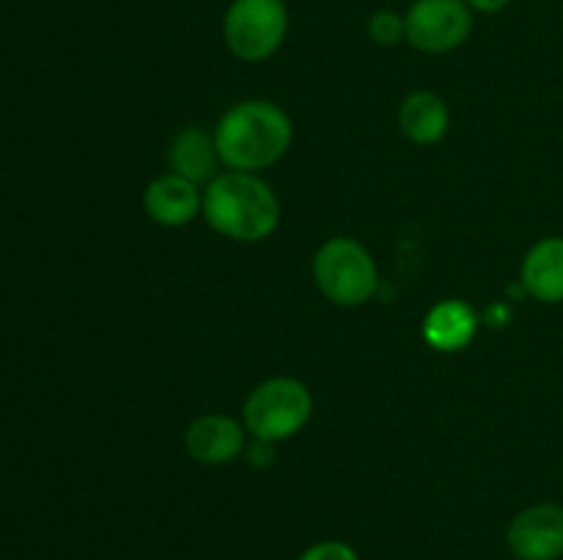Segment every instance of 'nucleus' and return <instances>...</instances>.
Instances as JSON below:
<instances>
[{"mask_svg": "<svg viewBox=\"0 0 563 560\" xmlns=\"http://www.w3.org/2000/svg\"><path fill=\"white\" fill-rule=\"evenodd\" d=\"M366 31L374 44L379 47H394V44L405 42V14L394 9H379L368 16Z\"/></svg>", "mask_w": 563, "mask_h": 560, "instance_id": "nucleus-14", "label": "nucleus"}, {"mask_svg": "<svg viewBox=\"0 0 563 560\" xmlns=\"http://www.w3.org/2000/svg\"><path fill=\"white\" fill-rule=\"evenodd\" d=\"M520 283L526 294L544 305L563 302V236H548L526 253Z\"/></svg>", "mask_w": 563, "mask_h": 560, "instance_id": "nucleus-10", "label": "nucleus"}, {"mask_svg": "<svg viewBox=\"0 0 563 560\" xmlns=\"http://www.w3.org/2000/svg\"><path fill=\"white\" fill-rule=\"evenodd\" d=\"M506 544L517 560L563 558V505L537 503L511 519Z\"/></svg>", "mask_w": 563, "mask_h": 560, "instance_id": "nucleus-7", "label": "nucleus"}, {"mask_svg": "<svg viewBox=\"0 0 563 560\" xmlns=\"http://www.w3.org/2000/svg\"><path fill=\"white\" fill-rule=\"evenodd\" d=\"M201 198L198 184L187 181L185 176L165 173L146 187L143 209H146L148 220H154L163 228H179V225L196 220V214L201 212Z\"/></svg>", "mask_w": 563, "mask_h": 560, "instance_id": "nucleus-9", "label": "nucleus"}, {"mask_svg": "<svg viewBox=\"0 0 563 560\" xmlns=\"http://www.w3.org/2000/svg\"><path fill=\"white\" fill-rule=\"evenodd\" d=\"M313 280L333 305L357 307L377 291V264L352 236H333L313 256Z\"/></svg>", "mask_w": 563, "mask_h": 560, "instance_id": "nucleus-3", "label": "nucleus"}, {"mask_svg": "<svg viewBox=\"0 0 563 560\" xmlns=\"http://www.w3.org/2000/svg\"><path fill=\"white\" fill-rule=\"evenodd\" d=\"M423 340L434 351H462L478 333V316L465 300H443L423 318Z\"/></svg>", "mask_w": 563, "mask_h": 560, "instance_id": "nucleus-12", "label": "nucleus"}, {"mask_svg": "<svg viewBox=\"0 0 563 560\" xmlns=\"http://www.w3.org/2000/svg\"><path fill=\"white\" fill-rule=\"evenodd\" d=\"M399 126L416 146H434L451 126L449 104L432 91H416L401 102Z\"/></svg>", "mask_w": 563, "mask_h": 560, "instance_id": "nucleus-13", "label": "nucleus"}, {"mask_svg": "<svg viewBox=\"0 0 563 560\" xmlns=\"http://www.w3.org/2000/svg\"><path fill=\"white\" fill-rule=\"evenodd\" d=\"M473 33V11L462 0H412L405 11V42L429 55L462 47Z\"/></svg>", "mask_w": 563, "mask_h": 560, "instance_id": "nucleus-6", "label": "nucleus"}, {"mask_svg": "<svg viewBox=\"0 0 563 560\" xmlns=\"http://www.w3.org/2000/svg\"><path fill=\"white\" fill-rule=\"evenodd\" d=\"M291 119L267 99H247L225 110L214 126V146L225 168L256 173L273 168L291 146Z\"/></svg>", "mask_w": 563, "mask_h": 560, "instance_id": "nucleus-1", "label": "nucleus"}, {"mask_svg": "<svg viewBox=\"0 0 563 560\" xmlns=\"http://www.w3.org/2000/svg\"><path fill=\"white\" fill-rule=\"evenodd\" d=\"M251 464H269L273 461V443H264V439H256V445H253L251 450Z\"/></svg>", "mask_w": 563, "mask_h": 560, "instance_id": "nucleus-17", "label": "nucleus"}, {"mask_svg": "<svg viewBox=\"0 0 563 560\" xmlns=\"http://www.w3.org/2000/svg\"><path fill=\"white\" fill-rule=\"evenodd\" d=\"M297 560H361L355 549L344 541H319L308 547Z\"/></svg>", "mask_w": 563, "mask_h": 560, "instance_id": "nucleus-15", "label": "nucleus"}, {"mask_svg": "<svg viewBox=\"0 0 563 560\" xmlns=\"http://www.w3.org/2000/svg\"><path fill=\"white\" fill-rule=\"evenodd\" d=\"M289 33L286 0H231L223 14V42L234 58L262 64L273 58Z\"/></svg>", "mask_w": 563, "mask_h": 560, "instance_id": "nucleus-5", "label": "nucleus"}, {"mask_svg": "<svg viewBox=\"0 0 563 560\" xmlns=\"http://www.w3.org/2000/svg\"><path fill=\"white\" fill-rule=\"evenodd\" d=\"M185 448L201 464H229L245 448V428L231 415L209 412V415H201L187 426Z\"/></svg>", "mask_w": 563, "mask_h": 560, "instance_id": "nucleus-8", "label": "nucleus"}, {"mask_svg": "<svg viewBox=\"0 0 563 560\" xmlns=\"http://www.w3.org/2000/svg\"><path fill=\"white\" fill-rule=\"evenodd\" d=\"M201 212L209 228L231 242H264L280 223V201L256 173L229 170L203 190Z\"/></svg>", "mask_w": 563, "mask_h": 560, "instance_id": "nucleus-2", "label": "nucleus"}, {"mask_svg": "<svg viewBox=\"0 0 563 560\" xmlns=\"http://www.w3.org/2000/svg\"><path fill=\"white\" fill-rule=\"evenodd\" d=\"M218 146H214V135H209L201 126H185L176 132L174 143L168 148V165L170 173L185 176L192 184H209L218 179Z\"/></svg>", "mask_w": 563, "mask_h": 560, "instance_id": "nucleus-11", "label": "nucleus"}, {"mask_svg": "<svg viewBox=\"0 0 563 560\" xmlns=\"http://www.w3.org/2000/svg\"><path fill=\"white\" fill-rule=\"evenodd\" d=\"M311 390L291 377H275L251 390L242 410L245 428L264 443H280L306 428L311 421Z\"/></svg>", "mask_w": 563, "mask_h": 560, "instance_id": "nucleus-4", "label": "nucleus"}, {"mask_svg": "<svg viewBox=\"0 0 563 560\" xmlns=\"http://www.w3.org/2000/svg\"><path fill=\"white\" fill-rule=\"evenodd\" d=\"M473 14H500L504 9H509L511 0H462Z\"/></svg>", "mask_w": 563, "mask_h": 560, "instance_id": "nucleus-16", "label": "nucleus"}]
</instances>
